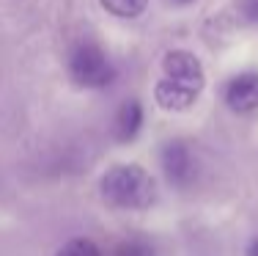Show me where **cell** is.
Wrapping results in <instances>:
<instances>
[{"instance_id":"cell-8","label":"cell","mask_w":258,"mask_h":256,"mask_svg":"<svg viewBox=\"0 0 258 256\" xmlns=\"http://www.w3.org/2000/svg\"><path fill=\"white\" fill-rule=\"evenodd\" d=\"M55 256H102V251L96 248L94 240H85V237H75L60 248Z\"/></svg>"},{"instance_id":"cell-12","label":"cell","mask_w":258,"mask_h":256,"mask_svg":"<svg viewBox=\"0 0 258 256\" xmlns=\"http://www.w3.org/2000/svg\"><path fill=\"white\" fill-rule=\"evenodd\" d=\"M176 3H192V0H176Z\"/></svg>"},{"instance_id":"cell-9","label":"cell","mask_w":258,"mask_h":256,"mask_svg":"<svg viewBox=\"0 0 258 256\" xmlns=\"http://www.w3.org/2000/svg\"><path fill=\"white\" fill-rule=\"evenodd\" d=\"M113 256H154V251L146 240H126L115 248Z\"/></svg>"},{"instance_id":"cell-6","label":"cell","mask_w":258,"mask_h":256,"mask_svg":"<svg viewBox=\"0 0 258 256\" xmlns=\"http://www.w3.org/2000/svg\"><path fill=\"white\" fill-rule=\"evenodd\" d=\"M140 127H143V105H140L138 99H126L124 105L118 108V113H115V138H118L121 143H129L138 138Z\"/></svg>"},{"instance_id":"cell-4","label":"cell","mask_w":258,"mask_h":256,"mask_svg":"<svg viewBox=\"0 0 258 256\" xmlns=\"http://www.w3.org/2000/svg\"><path fill=\"white\" fill-rule=\"evenodd\" d=\"M159 163L170 185L187 187L195 179V157L184 141H168L159 151Z\"/></svg>"},{"instance_id":"cell-10","label":"cell","mask_w":258,"mask_h":256,"mask_svg":"<svg viewBox=\"0 0 258 256\" xmlns=\"http://www.w3.org/2000/svg\"><path fill=\"white\" fill-rule=\"evenodd\" d=\"M239 11L247 22H258V0H239Z\"/></svg>"},{"instance_id":"cell-11","label":"cell","mask_w":258,"mask_h":256,"mask_svg":"<svg viewBox=\"0 0 258 256\" xmlns=\"http://www.w3.org/2000/svg\"><path fill=\"white\" fill-rule=\"evenodd\" d=\"M250 256H258V240H253V245H250Z\"/></svg>"},{"instance_id":"cell-3","label":"cell","mask_w":258,"mask_h":256,"mask_svg":"<svg viewBox=\"0 0 258 256\" xmlns=\"http://www.w3.org/2000/svg\"><path fill=\"white\" fill-rule=\"evenodd\" d=\"M69 75L80 88H104L115 80V66L96 41H77L69 53Z\"/></svg>"},{"instance_id":"cell-5","label":"cell","mask_w":258,"mask_h":256,"mask_svg":"<svg viewBox=\"0 0 258 256\" xmlns=\"http://www.w3.org/2000/svg\"><path fill=\"white\" fill-rule=\"evenodd\" d=\"M223 96L233 113L258 111V72H242V75L231 77Z\"/></svg>"},{"instance_id":"cell-7","label":"cell","mask_w":258,"mask_h":256,"mask_svg":"<svg viewBox=\"0 0 258 256\" xmlns=\"http://www.w3.org/2000/svg\"><path fill=\"white\" fill-rule=\"evenodd\" d=\"M99 3L110 14L121 17V20H135V17H140L146 11L149 0H99Z\"/></svg>"},{"instance_id":"cell-2","label":"cell","mask_w":258,"mask_h":256,"mask_svg":"<svg viewBox=\"0 0 258 256\" xmlns=\"http://www.w3.org/2000/svg\"><path fill=\"white\" fill-rule=\"evenodd\" d=\"M102 198L115 210H149L157 198L154 176L135 163H118L107 168L99 182Z\"/></svg>"},{"instance_id":"cell-1","label":"cell","mask_w":258,"mask_h":256,"mask_svg":"<svg viewBox=\"0 0 258 256\" xmlns=\"http://www.w3.org/2000/svg\"><path fill=\"white\" fill-rule=\"evenodd\" d=\"M206 85V72L189 50H170L162 58V80L154 85V99L162 111H189Z\"/></svg>"}]
</instances>
